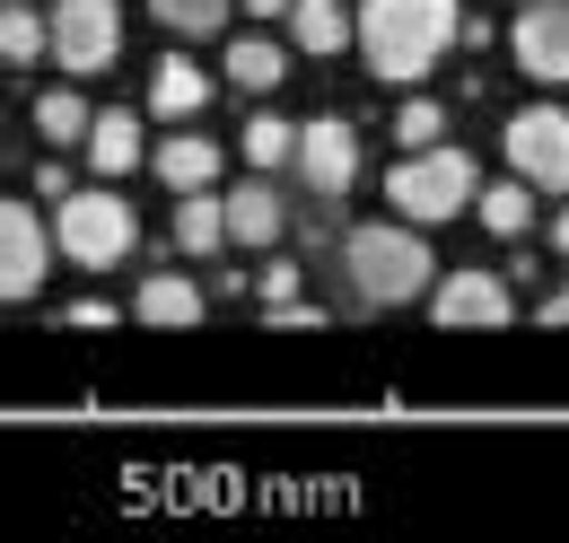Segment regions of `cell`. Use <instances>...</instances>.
Here are the masks:
<instances>
[{
  "label": "cell",
  "instance_id": "obj_12",
  "mask_svg": "<svg viewBox=\"0 0 569 543\" xmlns=\"http://www.w3.org/2000/svg\"><path fill=\"white\" fill-rule=\"evenodd\" d=\"M149 167H158V185H167V194H211V185H219V140L176 132L158 158H149Z\"/></svg>",
  "mask_w": 569,
  "mask_h": 543
},
{
  "label": "cell",
  "instance_id": "obj_5",
  "mask_svg": "<svg viewBox=\"0 0 569 543\" xmlns=\"http://www.w3.org/2000/svg\"><path fill=\"white\" fill-rule=\"evenodd\" d=\"M123 53V18H114V0H53V62L88 79V70H114Z\"/></svg>",
  "mask_w": 569,
  "mask_h": 543
},
{
  "label": "cell",
  "instance_id": "obj_11",
  "mask_svg": "<svg viewBox=\"0 0 569 543\" xmlns=\"http://www.w3.org/2000/svg\"><path fill=\"white\" fill-rule=\"evenodd\" d=\"M132 316H141V325H158V334H184V325H202V289H193L184 272H158V280H141Z\"/></svg>",
  "mask_w": 569,
  "mask_h": 543
},
{
  "label": "cell",
  "instance_id": "obj_21",
  "mask_svg": "<svg viewBox=\"0 0 569 543\" xmlns=\"http://www.w3.org/2000/svg\"><path fill=\"white\" fill-rule=\"evenodd\" d=\"M473 210H482V228H491V237H517V228H526V176H517V185H482V194H473Z\"/></svg>",
  "mask_w": 569,
  "mask_h": 543
},
{
  "label": "cell",
  "instance_id": "obj_1",
  "mask_svg": "<svg viewBox=\"0 0 569 543\" xmlns=\"http://www.w3.org/2000/svg\"><path fill=\"white\" fill-rule=\"evenodd\" d=\"M456 36V0H368L359 9V62L386 88H412Z\"/></svg>",
  "mask_w": 569,
  "mask_h": 543
},
{
  "label": "cell",
  "instance_id": "obj_3",
  "mask_svg": "<svg viewBox=\"0 0 569 543\" xmlns=\"http://www.w3.org/2000/svg\"><path fill=\"white\" fill-rule=\"evenodd\" d=\"M482 194V176H473V158L465 149H447V140H429V149H412L395 176H386V203L403 210V219H456V210Z\"/></svg>",
  "mask_w": 569,
  "mask_h": 543
},
{
  "label": "cell",
  "instance_id": "obj_8",
  "mask_svg": "<svg viewBox=\"0 0 569 543\" xmlns=\"http://www.w3.org/2000/svg\"><path fill=\"white\" fill-rule=\"evenodd\" d=\"M429 316H438L447 334H499V325L517 316V298H508L499 272H447V280L429 289Z\"/></svg>",
  "mask_w": 569,
  "mask_h": 543
},
{
  "label": "cell",
  "instance_id": "obj_28",
  "mask_svg": "<svg viewBox=\"0 0 569 543\" xmlns=\"http://www.w3.org/2000/svg\"><path fill=\"white\" fill-rule=\"evenodd\" d=\"M246 9H263V18H289V9H298V0H246Z\"/></svg>",
  "mask_w": 569,
  "mask_h": 543
},
{
  "label": "cell",
  "instance_id": "obj_23",
  "mask_svg": "<svg viewBox=\"0 0 569 543\" xmlns=\"http://www.w3.org/2000/svg\"><path fill=\"white\" fill-rule=\"evenodd\" d=\"M158 9V27H176V36H219L228 27V0H149Z\"/></svg>",
  "mask_w": 569,
  "mask_h": 543
},
{
  "label": "cell",
  "instance_id": "obj_19",
  "mask_svg": "<svg viewBox=\"0 0 569 543\" xmlns=\"http://www.w3.org/2000/svg\"><path fill=\"white\" fill-rule=\"evenodd\" d=\"M53 53V18H36L27 0H0V62H36Z\"/></svg>",
  "mask_w": 569,
  "mask_h": 543
},
{
  "label": "cell",
  "instance_id": "obj_26",
  "mask_svg": "<svg viewBox=\"0 0 569 543\" xmlns=\"http://www.w3.org/2000/svg\"><path fill=\"white\" fill-rule=\"evenodd\" d=\"M272 298H298V264H263V307Z\"/></svg>",
  "mask_w": 569,
  "mask_h": 543
},
{
  "label": "cell",
  "instance_id": "obj_16",
  "mask_svg": "<svg viewBox=\"0 0 569 543\" xmlns=\"http://www.w3.org/2000/svg\"><path fill=\"white\" fill-rule=\"evenodd\" d=\"M176 246L184 255H219L228 246V194H176Z\"/></svg>",
  "mask_w": 569,
  "mask_h": 543
},
{
  "label": "cell",
  "instance_id": "obj_24",
  "mask_svg": "<svg viewBox=\"0 0 569 543\" xmlns=\"http://www.w3.org/2000/svg\"><path fill=\"white\" fill-rule=\"evenodd\" d=\"M438 132H447V115H438L429 97H412V106L395 115V140H403V149H429V140H438Z\"/></svg>",
  "mask_w": 569,
  "mask_h": 543
},
{
  "label": "cell",
  "instance_id": "obj_25",
  "mask_svg": "<svg viewBox=\"0 0 569 543\" xmlns=\"http://www.w3.org/2000/svg\"><path fill=\"white\" fill-rule=\"evenodd\" d=\"M263 325H272V334H316L325 316H316L307 298H272V307H263Z\"/></svg>",
  "mask_w": 569,
  "mask_h": 543
},
{
  "label": "cell",
  "instance_id": "obj_29",
  "mask_svg": "<svg viewBox=\"0 0 569 543\" xmlns=\"http://www.w3.org/2000/svg\"><path fill=\"white\" fill-rule=\"evenodd\" d=\"M552 246H561V255H569V210H561V219H552Z\"/></svg>",
  "mask_w": 569,
  "mask_h": 543
},
{
  "label": "cell",
  "instance_id": "obj_27",
  "mask_svg": "<svg viewBox=\"0 0 569 543\" xmlns=\"http://www.w3.org/2000/svg\"><path fill=\"white\" fill-rule=\"evenodd\" d=\"M543 325H569V289H552V298H543Z\"/></svg>",
  "mask_w": 569,
  "mask_h": 543
},
{
  "label": "cell",
  "instance_id": "obj_18",
  "mask_svg": "<svg viewBox=\"0 0 569 543\" xmlns=\"http://www.w3.org/2000/svg\"><path fill=\"white\" fill-rule=\"evenodd\" d=\"M228 79H237L246 97H272V88L289 79V53L272 45V36H237V45H228Z\"/></svg>",
  "mask_w": 569,
  "mask_h": 543
},
{
  "label": "cell",
  "instance_id": "obj_10",
  "mask_svg": "<svg viewBox=\"0 0 569 543\" xmlns=\"http://www.w3.org/2000/svg\"><path fill=\"white\" fill-rule=\"evenodd\" d=\"M53 246H62V237H44V219L27 203H0V307L36 298V280L53 272Z\"/></svg>",
  "mask_w": 569,
  "mask_h": 543
},
{
  "label": "cell",
  "instance_id": "obj_14",
  "mask_svg": "<svg viewBox=\"0 0 569 543\" xmlns=\"http://www.w3.org/2000/svg\"><path fill=\"white\" fill-rule=\"evenodd\" d=\"M289 36H298V53L325 62V53H351L359 45V18H342L333 0H298V9H289Z\"/></svg>",
  "mask_w": 569,
  "mask_h": 543
},
{
  "label": "cell",
  "instance_id": "obj_17",
  "mask_svg": "<svg viewBox=\"0 0 569 543\" xmlns=\"http://www.w3.org/2000/svg\"><path fill=\"white\" fill-rule=\"evenodd\" d=\"M88 158H97V176H132L149 149H141V115H97L88 124Z\"/></svg>",
  "mask_w": 569,
  "mask_h": 543
},
{
  "label": "cell",
  "instance_id": "obj_15",
  "mask_svg": "<svg viewBox=\"0 0 569 543\" xmlns=\"http://www.w3.org/2000/svg\"><path fill=\"white\" fill-rule=\"evenodd\" d=\"M202 106H211V79L184 62V53H167L158 79H149V115H158V124H176V115H202Z\"/></svg>",
  "mask_w": 569,
  "mask_h": 543
},
{
  "label": "cell",
  "instance_id": "obj_20",
  "mask_svg": "<svg viewBox=\"0 0 569 543\" xmlns=\"http://www.w3.org/2000/svg\"><path fill=\"white\" fill-rule=\"evenodd\" d=\"M88 124H97V115L79 106L71 88H44V97H36V132H44V140H62V149H71V140H88Z\"/></svg>",
  "mask_w": 569,
  "mask_h": 543
},
{
  "label": "cell",
  "instance_id": "obj_7",
  "mask_svg": "<svg viewBox=\"0 0 569 543\" xmlns=\"http://www.w3.org/2000/svg\"><path fill=\"white\" fill-rule=\"evenodd\" d=\"M298 176L316 185V203H342L359 185V132L351 115H316V124H298Z\"/></svg>",
  "mask_w": 569,
  "mask_h": 543
},
{
  "label": "cell",
  "instance_id": "obj_2",
  "mask_svg": "<svg viewBox=\"0 0 569 543\" xmlns=\"http://www.w3.org/2000/svg\"><path fill=\"white\" fill-rule=\"evenodd\" d=\"M342 264H351V289L368 307H412L429 298L438 280H429V246H421V219H359L351 237H342Z\"/></svg>",
  "mask_w": 569,
  "mask_h": 543
},
{
  "label": "cell",
  "instance_id": "obj_9",
  "mask_svg": "<svg viewBox=\"0 0 569 543\" xmlns=\"http://www.w3.org/2000/svg\"><path fill=\"white\" fill-rule=\"evenodd\" d=\"M508 53H517L526 79L569 88V0H526V9H517V27H508Z\"/></svg>",
  "mask_w": 569,
  "mask_h": 543
},
{
  "label": "cell",
  "instance_id": "obj_4",
  "mask_svg": "<svg viewBox=\"0 0 569 543\" xmlns=\"http://www.w3.org/2000/svg\"><path fill=\"white\" fill-rule=\"evenodd\" d=\"M53 237H62V255L88 272H114L123 255H132V237H141V219H132V203L123 194H62V219H53Z\"/></svg>",
  "mask_w": 569,
  "mask_h": 543
},
{
  "label": "cell",
  "instance_id": "obj_22",
  "mask_svg": "<svg viewBox=\"0 0 569 543\" xmlns=\"http://www.w3.org/2000/svg\"><path fill=\"white\" fill-rule=\"evenodd\" d=\"M246 158H254V167H289V158H298V124L254 115V124H246Z\"/></svg>",
  "mask_w": 569,
  "mask_h": 543
},
{
  "label": "cell",
  "instance_id": "obj_13",
  "mask_svg": "<svg viewBox=\"0 0 569 543\" xmlns=\"http://www.w3.org/2000/svg\"><path fill=\"white\" fill-rule=\"evenodd\" d=\"M281 228H289V203L263 185V176H254L246 194H228V237H237V246H272Z\"/></svg>",
  "mask_w": 569,
  "mask_h": 543
},
{
  "label": "cell",
  "instance_id": "obj_6",
  "mask_svg": "<svg viewBox=\"0 0 569 543\" xmlns=\"http://www.w3.org/2000/svg\"><path fill=\"white\" fill-rule=\"evenodd\" d=\"M508 167L543 194H569V115L561 106H526L508 115Z\"/></svg>",
  "mask_w": 569,
  "mask_h": 543
}]
</instances>
